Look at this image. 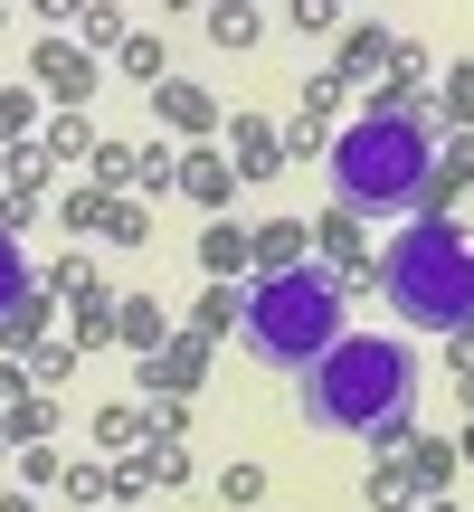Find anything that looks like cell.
<instances>
[{"mask_svg":"<svg viewBox=\"0 0 474 512\" xmlns=\"http://www.w3.org/2000/svg\"><path fill=\"white\" fill-rule=\"evenodd\" d=\"M19 294H29V256H19V238L0 228V313H19Z\"/></svg>","mask_w":474,"mask_h":512,"instance_id":"cell-5","label":"cell"},{"mask_svg":"<svg viewBox=\"0 0 474 512\" xmlns=\"http://www.w3.org/2000/svg\"><path fill=\"white\" fill-rule=\"evenodd\" d=\"M380 304L399 313V332H465L474 323V238L446 219L399 228L380 256Z\"/></svg>","mask_w":474,"mask_h":512,"instance_id":"cell-3","label":"cell"},{"mask_svg":"<svg viewBox=\"0 0 474 512\" xmlns=\"http://www.w3.org/2000/svg\"><path fill=\"white\" fill-rule=\"evenodd\" d=\"M237 342H247V361L266 370H304L323 361L332 342H342V285H332L323 266H294V275H266V285L237 304Z\"/></svg>","mask_w":474,"mask_h":512,"instance_id":"cell-4","label":"cell"},{"mask_svg":"<svg viewBox=\"0 0 474 512\" xmlns=\"http://www.w3.org/2000/svg\"><path fill=\"white\" fill-rule=\"evenodd\" d=\"M323 181H332V200L361 209V219H399V209H418L427 181H437V143H427L418 114L380 105V114H361V124L332 133Z\"/></svg>","mask_w":474,"mask_h":512,"instance_id":"cell-2","label":"cell"},{"mask_svg":"<svg viewBox=\"0 0 474 512\" xmlns=\"http://www.w3.org/2000/svg\"><path fill=\"white\" fill-rule=\"evenodd\" d=\"M418 389H427V370L399 332H342L323 361L294 370V408L323 437H399L418 418Z\"/></svg>","mask_w":474,"mask_h":512,"instance_id":"cell-1","label":"cell"}]
</instances>
